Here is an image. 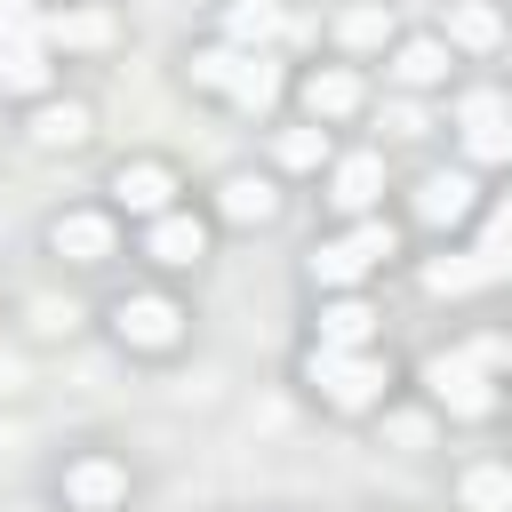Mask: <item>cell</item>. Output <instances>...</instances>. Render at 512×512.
<instances>
[{"label":"cell","mask_w":512,"mask_h":512,"mask_svg":"<svg viewBox=\"0 0 512 512\" xmlns=\"http://www.w3.org/2000/svg\"><path fill=\"white\" fill-rule=\"evenodd\" d=\"M48 248H56L64 264H104V256H112V216L72 208V216H56V224H48Z\"/></svg>","instance_id":"6"},{"label":"cell","mask_w":512,"mask_h":512,"mask_svg":"<svg viewBox=\"0 0 512 512\" xmlns=\"http://www.w3.org/2000/svg\"><path fill=\"white\" fill-rule=\"evenodd\" d=\"M336 40H344V48H384V40H392V8H384V0L344 8V16H336Z\"/></svg>","instance_id":"20"},{"label":"cell","mask_w":512,"mask_h":512,"mask_svg":"<svg viewBox=\"0 0 512 512\" xmlns=\"http://www.w3.org/2000/svg\"><path fill=\"white\" fill-rule=\"evenodd\" d=\"M448 40H456V48H496V40H504V16H496L488 0H456V8H448Z\"/></svg>","instance_id":"19"},{"label":"cell","mask_w":512,"mask_h":512,"mask_svg":"<svg viewBox=\"0 0 512 512\" xmlns=\"http://www.w3.org/2000/svg\"><path fill=\"white\" fill-rule=\"evenodd\" d=\"M496 272H504V264H496L488 248H464V256H432V264H424V288H432V296H472V288H488Z\"/></svg>","instance_id":"12"},{"label":"cell","mask_w":512,"mask_h":512,"mask_svg":"<svg viewBox=\"0 0 512 512\" xmlns=\"http://www.w3.org/2000/svg\"><path fill=\"white\" fill-rule=\"evenodd\" d=\"M0 88L40 96V88H48V48H0Z\"/></svg>","instance_id":"22"},{"label":"cell","mask_w":512,"mask_h":512,"mask_svg":"<svg viewBox=\"0 0 512 512\" xmlns=\"http://www.w3.org/2000/svg\"><path fill=\"white\" fill-rule=\"evenodd\" d=\"M0 48H48V40H40V8H32V0H0Z\"/></svg>","instance_id":"25"},{"label":"cell","mask_w":512,"mask_h":512,"mask_svg":"<svg viewBox=\"0 0 512 512\" xmlns=\"http://www.w3.org/2000/svg\"><path fill=\"white\" fill-rule=\"evenodd\" d=\"M144 256H152V264H200V256H208V224L168 208V216H152V232H144Z\"/></svg>","instance_id":"9"},{"label":"cell","mask_w":512,"mask_h":512,"mask_svg":"<svg viewBox=\"0 0 512 512\" xmlns=\"http://www.w3.org/2000/svg\"><path fill=\"white\" fill-rule=\"evenodd\" d=\"M32 136L40 144H88V104H40Z\"/></svg>","instance_id":"23"},{"label":"cell","mask_w":512,"mask_h":512,"mask_svg":"<svg viewBox=\"0 0 512 512\" xmlns=\"http://www.w3.org/2000/svg\"><path fill=\"white\" fill-rule=\"evenodd\" d=\"M112 192H120V208H128V216H168V192H176V176H168L160 160H120Z\"/></svg>","instance_id":"8"},{"label":"cell","mask_w":512,"mask_h":512,"mask_svg":"<svg viewBox=\"0 0 512 512\" xmlns=\"http://www.w3.org/2000/svg\"><path fill=\"white\" fill-rule=\"evenodd\" d=\"M480 248H488L496 264H512V192L488 208V224H480Z\"/></svg>","instance_id":"27"},{"label":"cell","mask_w":512,"mask_h":512,"mask_svg":"<svg viewBox=\"0 0 512 512\" xmlns=\"http://www.w3.org/2000/svg\"><path fill=\"white\" fill-rule=\"evenodd\" d=\"M384 256H392V224H384V216H360L352 232H336V240H320V248H312V280H320V288H336V296H352Z\"/></svg>","instance_id":"2"},{"label":"cell","mask_w":512,"mask_h":512,"mask_svg":"<svg viewBox=\"0 0 512 512\" xmlns=\"http://www.w3.org/2000/svg\"><path fill=\"white\" fill-rule=\"evenodd\" d=\"M40 40L48 48H104L112 40V16L104 8H56V16H40Z\"/></svg>","instance_id":"14"},{"label":"cell","mask_w":512,"mask_h":512,"mask_svg":"<svg viewBox=\"0 0 512 512\" xmlns=\"http://www.w3.org/2000/svg\"><path fill=\"white\" fill-rule=\"evenodd\" d=\"M424 392H432L448 416H488V408H496L488 368H480V360H464V352H432V360H424Z\"/></svg>","instance_id":"4"},{"label":"cell","mask_w":512,"mask_h":512,"mask_svg":"<svg viewBox=\"0 0 512 512\" xmlns=\"http://www.w3.org/2000/svg\"><path fill=\"white\" fill-rule=\"evenodd\" d=\"M376 192H384V160H376V152H352V160H336V176H328V200H336L344 216H368V208H376Z\"/></svg>","instance_id":"10"},{"label":"cell","mask_w":512,"mask_h":512,"mask_svg":"<svg viewBox=\"0 0 512 512\" xmlns=\"http://www.w3.org/2000/svg\"><path fill=\"white\" fill-rule=\"evenodd\" d=\"M320 160H328V128H320V120L280 136V168H320Z\"/></svg>","instance_id":"26"},{"label":"cell","mask_w":512,"mask_h":512,"mask_svg":"<svg viewBox=\"0 0 512 512\" xmlns=\"http://www.w3.org/2000/svg\"><path fill=\"white\" fill-rule=\"evenodd\" d=\"M216 208H224V224H264L280 200H272V184H264V176H224Z\"/></svg>","instance_id":"18"},{"label":"cell","mask_w":512,"mask_h":512,"mask_svg":"<svg viewBox=\"0 0 512 512\" xmlns=\"http://www.w3.org/2000/svg\"><path fill=\"white\" fill-rule=\"evenodd\" d=\"M224 32H232V48L264 56V40H280V32H288V16H280V0H232Z\"/></svg>","instance_id":"16"},{"label":"cell","mask_w":512,"mask_h":512,"mask_svg":"<svg viewBox=\"0 0 512 512\" xmlns=\"http://www.w3.org/2000/svg\"><path fill=\"white\" fill-rule=\"evenodd\" d=\"M128 496V472L112 464V456H80V464H64V504H80V512H112Z\"/></svg>","instance_id":"7"},{"label":"cell","mask_w":512,"mask_h":512,"mask_svg":"<svg viewBox=\"0 0 512 512\" xmlns=\"http://www.w3.org/2000/svg\"><path fill=\"white\" fill-rule=\"evenodd\" d=\"M456 488H464L472 512H512V472H504V464H472Z\"/></svg>","instance_id":"21"},{"label":"cell","mask_w":512,"mask_h":512,"mask_svg":"<svg viewBox=\"0 0 512 512\" xmlns=\"http://www.w3.org/2000/svg\"><path fill=\"white\" fill-rule=\"evenodd\" d=\"M472 192H480V184H472L464 168H440V176L416 184V216H424V224H464V216H472Z\"/></svg>","instance_id":"11"},{"label":"cell","mask_w":512,"mask_h":512,"mask_svg":"<svg viewBox=\"0 0 512 512\" xmlns=\"http://www.w3.org/2000/svg\"><path fill=\"white\" fill-rule=\"evenodd\" d=\"M304 112H312V120H344V112H360V80H352L344 64H320V72L304 80Z\"/></svg>","instance_id":"15"},{"label":"cell","mask_w":512,"mask_h":512,"mask_svg":"<svg viewBox=\"0 0 512 512\" xmlns=\"http://www.w3.org/2000/svg\"><path fill=\"white\" fill-rule=\"evenodd\" d=\"M304 384L328 400V408H376V392H384V360H368V352H328V344H312L304 352Z\"/></svg>","instance_id":"3"},{"label":"cell","mask_w":512,"mask_h":512,"mask_svg":"<svg viewBox=\"0 0 512 512\" xmlns=\"http://www.w3.org/2000/svg\"><path fill=\"white\" fill-rule=\"evenodd\" d=\"M464 152L472 160H512V128H464Z\"/></svg>","instance_id":"28"},{"label":"cell","mask_w":512,"mask_h":512,"mask_svg":"<svg viewBox=\"0 0 512 512\" xmlns=\"http://www.w3.org/2000/svg\"><path fill=\"white\" fill-rule=\"evenodd\" d=\"M112 328H120V344H136V352H168V344L184 336V312H176L168 296H120V304H112Z\"/></svg>","instance_id":"5"},{"label":"cell","mask_w":512,"mask_h":512,"mask_svg":"<svg viewBox=\"0 0 512 512\" xmlns=\"http://www.w3.org/2000/svg\"><path fill=\"white\" fill-rule=\"evenodd\" d=\"M440 72H448V40H400L392 48V80L400 88H432Z\"/></svg>","instance_id":"17"},{"label":"cell","mask_w":512,"mask_h":512,"mask_svg":"<svg viewBox=\"0 0 512 512\" xmlns=\"http://www.w3.org/2000/svg\"><path fill=\"white\" fill-rule=\"evenodd\" d=\"M456 120H464V128H512V96H504V88H472V96L456 104Z\"/></svg>","instance_id":"24"},{"label":"cell","mask_w":512,"mask_h":512,"mask_svg":"<svg viewBox=\"0 0 512 512\" xmlns=\"http://www.w3.org/2000/svg\"><path fill=\"white\" fill-rule=\"evenodd\" d=\"M368 336H376V304H360V296H328L320 304V344L328 352H368Z\"/></svg>","instance_id":"13"},{"label":"cell","mask_w":512,"mask_h":512,"mask_svg":"<svg viewBox=\"0 0 512 512\" xmlns=\"http://www.w3.org/2000/svg\"><path fill=\"white\" fill-rule=\"evenodd\" d=\"M192 80L216 88V96H232L240 112H272L280 104V64H264L248 48H200L192 56Z\"/></svg>","instance_id":"1"}]
</instances>
